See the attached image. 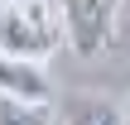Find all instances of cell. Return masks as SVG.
Instances as JSON below:
<instances>
[{
	"mask_svg": "<svg viewBox=\"0 0 130 125\" xmlns=\"http://www.w3.org/2000/svg\"><path fill=\"white\" fill-rule=\"evenodd\" d=\"M63 39H68L63 5L53 0H5L0 5V53L43 63L48 53L63 48Z\"/></svg>",
	"mask_w": 130,
	"mask_h": 125,
	"instance_id": "cell-1",
	"label": "cell"
},
{
	"mask_svg": "<svg viewBox=\"0 0 130 125\" xmlns=\"http://www.w3.org/2000/svg\"><path fill=\"white\" fill-rule=\"evenodd\" d=\"M63 5V24H68V43L77 58H96L111 48L116 19H121V0H58Z\"/></svg>",
	"mask_w": 130,
	"mask_h": 125,
	"instance_id": "cell-2",
	"label": "cell"
},
{
	"mask_svg": "<svg viewBox=\"0 0 130 125\" xmlns=\"http://www.w3.org/2000/svg\"><path fill=\"white\" fill-rule=\"evenodd\" d=\"M0 96L48 106V101H53V87H48V77H43V67H39L34 58H10V53H0Z\"/></svg>",
	"mask_w": 130,
	"mask_h": 125,
	"instance_id": "cell-3",
	"label": "cell"
},
{
	"mask_svg": "<svg viewBox=\"0 0 130 125\" xmlns=\"http://www.w3.org/2000/svg\"><path fill=\"white\" fill-rule=\"evenodd\" d=\"M63 125H125V106H116L101 92H68L58 106Z\"/></svg>",
	"mask_w": 130,
	"mask_h": 125,
	"instance_id": "cell-4",
	"label": "cell"
},
{
	"mask_svg": "<svg viewBox=\"0 0 130 125\" xmlns=\"http://www.w3.org/2000/svg\"><path fill=\"white\" fill-rule=\"evenodd\" d=\"M0 125H58V116L48 106H34V101L0 96Z\"/></svg>",
	"mask_w": 130,
	"mask_h": 125,
	"instance_id": "cell-5",
	"label": "cell"
},
{
	"mask_svg": "<svg viewBox=\"0 0 130 125\" xmlns=\"http://www.w3.org/2000/svg\"><path fill=\"white\" fill-rule=\"evenodd\" d=\"M125 125H130V101H125Z\"/></svg>",
	"mask_w": 130,
	"mask_h": 125,
	"instance_id": "cell-6",
	"label": "cell"
},
{
	"mask_svg": "<svg viewBox=\"0 0 130 125\" xmlns=\"http://www.w3.org/2000/svg\"><path fill=\"white\" fill-rule=\"evenodd\" d=\"M58 125H63V120H58Z\"/></svg>",
	"mask_w": 130,
	"mask_h": 125,
	"instance_id": "cell-7",
	"label": "cell"
}]
</instances>
